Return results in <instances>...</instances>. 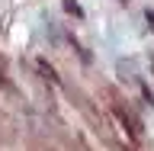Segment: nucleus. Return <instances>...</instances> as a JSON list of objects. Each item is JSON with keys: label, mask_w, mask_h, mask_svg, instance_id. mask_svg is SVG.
<instances>
[{"label": "nucleus", "mask_w": 154, "mask_h": 151, "mask_svg": "<svg viewBox=\"0 0 154 151\" xmlns=\"http://www.w3.org/2000/svg\"><path fill=\"white\" fill-rule=\"evenodd\" d=\"M64 10H67V13H74V16H80V7H77V0H64Z\"/></svg>", "instance_id": "1"}]
</instances>
